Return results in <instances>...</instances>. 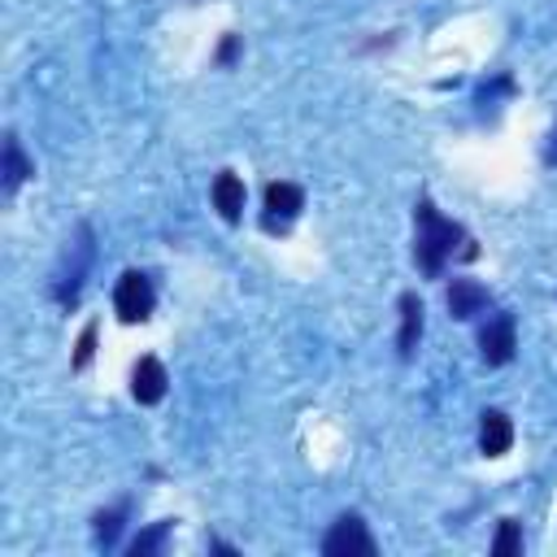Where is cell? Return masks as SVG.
<instances>
[{
	"label": "cell",
	"instance_id": "obj_16",
	"mask_svg": "<svg viewBox=\"0 0 557 557\" xmlns=\"http://www.w3.org/2000/svg\"><path fill=\"white\" fill-rule=\"evenodd\" d=\"M96 335H100V322H87L78 331V344H74V357H70V370H87L91 357H96Z\"/></svg>",
	"mask_w": 557,
	"mask_h": 557
},
{
	"label": "cell",
	"instance_id": "obj_2",
	"mask_svg": "<svg viewBox=\"0 0 557 557\" xmlns=\"http://www.w3.org/2000/svg\"><path fill=\"white\" fill-rule=\"evenodd\" d=\"M91 261H96V231H91V222H78L74 235H70L65 248H61V261H57V270H52V283H48V292H52V300H57L61 309H74V305H78V292H83V283H87Z\"/></svg>",
	"mask_w": 557,
	"mask_h": 557
},
{
	"label": "cell",
	"instance_id": "obj_11",
	"mask_svg": "<svg viewBox=\"0 0 557 557\" xmlns=\"http://www.w3.org/2000/svg\"><path fill=\"white\" fill-rule=\"evenodd\" d=\"M396 309H400L396 357H400V361H413V352H418V339H422V300H418V292H400Z\"/></svg>",
	"mask_w": 557,
	"mask_h": 557
},
{
	"label": "cell",
	"instance_id": "obj_15",
	"mask_svg": "<svg viewBox=\"0 0 557 557\" xmlns=\"http://www.w3.org/2000/svg\"><path fill=\"white\" fill-rule=\"evenodd\" d=\"M522 553V531L513 518H500L496 522V540H492V557H518Z\"/></svg>",
	"mask_w": 557,
	"mask_h": 557
},
{
	"label": "cell",
	"instance_id": "obj_19",
	"mask_svg": "<svg viewBox=\"0 0 557 557\" xmlns=\"http://www.w3.org/2000/svg\"><path fill=\"white\" fill-rule=\"evenodd\" d=\"M209 548H213V553H226V557H239V548L226 544V540H209Z\"/></svg>",
	"mask_w": 557,
	"mask_h": 557
},
{
	"label": "cell",
	"instance_id": "obj_17",
	"mask_svg": "<svg viewBox=\"0 0 557 557\" xmlns=\"http://www.w3.org/2000/svg\"><path fill=\"white\" fill-rule=\"evenodd\" d=\"M239 52H244L239 35H231V30H226V35H222V44H218V52H213V65H222V70H226V65H235V61H239Z\"/></svg>",
	"mask_w": 557,
	"mask_h": 557
},
{
	"label": "cell",
	"instance_id": "obj_6",
	"mask_svg": "<svg viewBox=\"0 0 557 557\" xmlns=\"http://www.w3.org/2000/svg\"><path fill=\"white\" fill-rule=\"evenodd\" d=\"M513 352H518V322H513V313L500 309L496 318H487L479 326V357L487 366H509Z\"/></svg>",
	"mask_w": 557,
	"mask_h": 557
},
{
	"label": "cell",
	"instance_id": "obj_3",
	"mask_svg": "<svg viewBox=\"0 0 557 557\" xmlns=\"http://www.w3.org/2000/svg\"><path fill=\"white\" fill-rule=\"evenodd\" d=\"M322 553L326 557H374L379 544H374V535H370L361 513H339L331 522V531L322 535Z\"/></svg>",
	"mask_w": 557,
	"mask_h": 557
},
{
	"label": "cell",
	"instance_id": "obj_4",
	"mask_svg": "<svg viewBox=\"0 0 557 557\" xmlns=\"http://www.w3.org/2000/svg\"><path fill=\"white\" fill-rule=\"evenodd\" d=\"M113 309L122 322H148L152 309H157V292H152V278L144 270H122L117 287H113Z\"/></svg>",
	"mask_w": 557,
	"mask_h": 557
},
{
	"label": "cell",
	"instance_id": "obj_8",
	"mask_svg": "<svg viewBox=\"0 0 557 557\" xmlns=\"http://www.w3.org/2000/svg\"><path fill=\"white\" fill-rule=\"evenodd\" d=\"M165 392H170V374H165V366H161L152 352L139 357L135 370H131V396H135L139 405H161Z\"/></svg>",
	"mask_w": 557,
	"mask_h": 557
},
{
	"label": "cell",
	"instance_id": "obj_7",
	"mask_svg": "<svg viewBox=\"0 0 557 557\" xmlns=\"http://www.w3.org/2000/svg\"><path fill=\"white\" fill-rule=\"evenodd\" d=\"M444 305H448V313H453L457 322H470L474 313H483V309L492 305V292H487L479 278H453V283L444 287Z\"/></svg>",
	"mask_w": 557,
	"mask_h": 557
},
{
	"label": "cell",
	"instance_id": "obj_18",
	"mask_svg": "<svg viewBox=\"0 0 557 557\" xmlns=\"http://www.w3.org/2000/svg\"><path fill=\"white\" fill-rule=\"evenodd\" d=\"M544 165H557V126H553V135L544 144Z\"/></svg>",
	"mask_w": 557,
	"mask_h": 557
},
{
	"label": "cell",
	"instance_id": "obj_14",
	"mask_svg": "<svg viewBox=\"0 0 557 557\" xmlns=\"http://www.w3.org/2000/svg\"><path fill=\"white\" fill-rule=\"evenodd\" d=\"M170 531H174V522L170 518H161V522H152V527H144L131 544H126V553L131 557H157L161 548H165V540H170Z\"/></svg>",
	"mask_w": 557,
	"mask_h": 557
},
{
	"label": "cell",
	"instance_id": "obj_1",
	"mask_svg": "<svg viewBox=\"0 0 557 557\" xmlns=\"http://www.w3.org/2000/svg\"><path fill=\"white\" fill-rule=\"evenodd\" d=\"M453 257L474 261V257H479L474 239L466 235L461 222L444 218L431 196H418V205H413V265H418V274L440 278Z\"/></svg>",
	"mask_w": 557,
	"mask_h": 557
},
{
	"label": "cell",
	"instance_id": "obj_5",
	"mask_svg": "<svg viewBox=\"0 0 557 557\" xmlns=\"http://www.w3.org/2000/svg\"><path fill=\"white\" fill-rule=\"evenodd\" d=\"M305 209V187L300 183H287V178H274L265 183V213H261V226L274 235V231H287Z\"/></svg>",
	"mask_w": 557,
	"mask_h": 557
},
{
	"label": "cell",
	"instance_id": "obj_9",
	"mask_svg": "<svg viewBox=\"0 0 557 557\" xmlns=\"http://www.w3.org/2000/svg\"><path fill=\"white\" fill-rule=\"evenodd\" d=\"M209 200H213V209H218L222 222H239L244 218V200H248L244 178L235 170H218L213 183H209Z\"/></svg>",
	"mask_w": 557,
	"mask_h": 557
},
{
	"label": "cell",
	"instance_id": "obj_13",
	"mask_svg": "<svg viewBox=\"0 0 557 557\" xmlns=\"http://www.w3.org/2000/svg\"><path fill=\"white\" fill-rule=\"evenodd\" d=\"M131 509H135V500H131V496H122L117 505H109V509H96V513H91V540H96V548H113V544H117V535H122V527H126Z\"/></svg>",
	"mask_w": 557,
	"mask_h": 557
},
{
	"label": "cell",
	"instance_id": "obj_12",
	"mask_svg": "<svg viewBox=\"0 0 557 557\" xmlns=\"http://www.w3.org/2000/svg\"><path fill=\"white\" fill-rule=\"evenodd\" d=\"M30 174H35V161L22 152V139L9 131L4 135V148H0V183H4V196H13Z\"/></svg>",
	"mask_w": 557,
	"mask_h": 557
},
{
	"label": "cell",
	"instance_id": "obj_10",
	"mask_svg": "<svg viewBox=\"0 0 557 557\" xmlns=\"http://www.w3.org/2000/svg\"><path fill=\"white\" fill-rule=\"evenodd\" d=\"M509 448H513V418L505 409H483L479 413V453L505 457Z\"/></svg>",
	"mask_w": 557,
	"mask_h": 557
}]
</instances>
